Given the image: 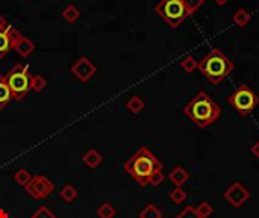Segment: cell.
<instances>
[{
    "instance_id": "13",
    "label": "cell",
    "mask_w": 259,
    "mask_h": 218,
    "mask_svg": "<svg viewBox=\"0 0 259 218\" xmlns=\"http://www.w3.org/2000/svg\"><path fill=\"white\" fill-rule=\"evenodd\" d=\"M82 162H84L88 168L94 170V168H97V167L103 162V156H102L100 152L91 149V150H88L87 153H84V156H82Z\"/></svg>"
},
{
    "instance_id": "27",
    "label": "cell",
    "mask_w": 259,
    "mask_h": 218,
    "mask_svg": "<svg viewBox=\"0 0 259 218\" xmlns=\"http://www.w3.org/2000/svg\"><path fill=\"white\" fill-rule=\"evenodd\" d=\"M32 218H56V215L49 206H40L32 214Z\"/></svg>"
},
{
    "instance_id": "14",
    "label": "cell",
    "mask_w": 259,
    "mask_h": 218,
    "mask_svg": "<svg viewBox=\"0 0 259 218\" xmlns=\"http://www.w3.org/2000/svg\"><path fill=\"white\" fill-rule=\"evenodd\" d=\"M11 100H12V93L6 82V76H0V109L6 108Z\"/></svg>"
},
{
    "instance_id": "8",
    "label": "cell",
    "mask_w": 259,
    "mask_h": 218,
    "mask_svg": "<svg viewBox=\"0 0 259 218\" xmlns=\"http://www.w3.org/2000/svg\"><path fill=\"white\" fill-rule=\"evenodd\" d=\"M96 71H97L96 65L87 56H81L79 59H76L75 64L71 65V75L81 82H88L90 79H93Z\"/></svg>"
},
{
    "instance_id": "16",
    "label": "cell",
    "mask_w": 259,
    "mask_h": 218,
    "mask_svg": "<svg viewBox=\"0 0 259 218\" xmlns=\"http://www.w3.org/2000/svg\"><path fill=\"white\" fill-rule=\"evenodd\" d=\"M79 17H81V11H79V8L78 6H75V5H67L65 8H64V11H62V18L67 21V23H75V21H78L79 20Z\"/></svg>"
},
{
    "instance_id": "20",
    "label": "cell",
    "mask_w": 259,
    "mask_h": 218,
    "mask_svg": "<svg viewBox=\"0 0 259 218\" xmlns=\"http://www.w3.org/2000/svg\"><path fill=\"white\" fill-rule=\"evenodd\" d=\"M59 196H61V199H62L64 202L71 203L73 200H75V199L78 197V191H76V188L73 187L71 184H67V185L61 190Z\"/></svg>"
},
{
    "instance_id": "33",
    "label": "cell",
    "mask_w": 259,
    "mask_h": 218,
    "mask_svg": "<svg viewBox=\"0 0 259 218\" xmlns=\"http://www.w3.org/2000/svg\"><path fill=\"white\" fill-rule=\"evenodd\" d=\"M214 2L217 3V5H220V6H223V5H226L229 0H214Z\"/></svg>"
},
{
    "instance_id": "17",
    "label": "cell",
    "mask_w": 259,
    "mask_h": 218,
    "mask_svg": "<svg viewBox=\"0 0 259 218\" xmlns=\"http://www.w3.org/2000/svg\"><path fill=\"white\" fill-rule=\"evenodd\" d=\"M234 23L238 26V27H244V26H247L249 23H250V20H252V15H250V12L249 11H246L244 8H240L235 14H234Z\"/></svg>"
},
{
    "instance_id": "4",
    "label": "cell",
    "mask_w": 259,
    "mask_h": 218,
    "mask_svg": "<svg viewBox=\"0 0 259 218\" xmlns=\"http://www.w3.org/2000/svg\"><path fill=\"white\" fill-rule=\"evenodd\" d=\"M30 71L27 65L15 64L6 75V82L12 93V99L15 102H21L27 97L30 91Z\"/></svg>"
},
{
    "instance_id": "19",
    "label": "cell",
    "mask_w": 259,
    "mask_h": 218,
    "mask_svg": "<svg viewBox=\"0 0 259 218\" xmlns=\"http://www.w3.org/2000/svg\"><path fill=\"white\" fill-rule=\"evenodd\" d=\"M116 215H117V211L109 202H103L97 209V217L99 218H114Z\"/></svg>"
},
{
    "instance_id": "32",
    "label": "cell",
    "mask_w": 259,
    "mask_h": 218,
    "mask_svg": "<svg viewBox=\"0 0 259 218\" xmlns=\"http://www.w3.org/2000/svg\"><path fill=\"white\" fill-rule=\"evenodd\" d=\"M0 218H9V215L5 209H0Z\"/></svg>"
},
{
    "instance_id": "5",
    "label": "cell",
    "mask_w": 259,
    "mask_h": 218,
    "mask_svg": "<svg viewBox=\"0 0 259 218\" xmlns=\"http://www.w3.org/2000/svg\"><path fill=\"white\" fill-rule=\"evenodd\" d=\"M155 11L171 29L179 27L185 21V18L190 17L183 0H161Z\"/></svg>"
},
{
    "instance_id": "10",
    "label": "cell",
    "mask_w": 259,
    "mask_h": 218,
    "mask_svg": "<svg viewBox=\"0 0 259 218\" xmlns=\"http://www.w3.org/2000/svg\"><path fill=\"white\" fill-rule=\"evenodd\" d=\"M9 35H11V41H12V49L23 58H29L33 52H35V44L26 38V36H23L17 29L11 27L9 30Z\"/></svg>"
},
{
    "instance_id": "29",
    "label": "cell",
    "mask_w": 259,
    "mask_h": 218,
    "mask_svg": "<svg viewBox=\"0 0 259 218\" xmlns=\"http://www.w3.org/2000/svg\"><path fill=\"white\" fill-rule=\"evenodd\" d=\"M164 179H165L164 173H162V171H158L156 174L152 176V179H150V182H149V185H152V187H159V185L162 184V182H164Z\"/></svg>"
},
{
    "instance_id": "6",
    "label": "cell",
    "mask_w": 259,
    "mask_h": 218,
    "mask_svg": "<svg viewBox=\"0 0 259 218\" xmlns=\"http://www.w3.org/2000/svg\"><path fill=\"white\" fill-rule=\"evenodd\" d=\"M228 102L241 117H247L259 105V96L249 85H240L228 97Z\"/></svg>"
},
{
    "instance_id": "15",
    "label": "cell",
    "mask_w": 259,
    "mask_h": 218,
    "mask_svg": "<svg viewBox=\"0 0 259 218\" xmlns=\"http://www.w3.org/2000/svg\"><path fill=\"white\" fill-rule=\"evenodd\" d=\"M145 103L139 96H132L128 102H126V109L130 114H139L144 109Z\"/></svg>"
},
{
    "instance_id": "31",
    "label": "cell",
    "mask_w": 259,
    "mask_h": 218,
    "mask_svg": "<svg viewBox=\"0 0 259 218\" xmlns=\"http://www.w3.org/2000/svg\"><path fill=\"white\" fill-rule=\"evenodd\" d=\"M8 21H6V18L2 15V14H0V30H5V29H8Z\"/></svg>"
},
{
    "instance_id": "28",
    "label": "cell",
    "mask_w": 259,
    "mask_h": 218,
    "mask_svg": "<svg viewBox=\"0 0 259 218\" xmlns=\"http://www.w3.org/2000/svg\"><path fill=\"white\" fill-rule=\"evenodd\" d=\"M176 218H200L196 212V208L194 206H187V208H183Z\"/></svg>"
},
{
    "instance_id": "22",
    "label": "cell",
    "mask_w": 259,
    "mask_h": 218,
    "mask_svg": "<svg viewBox=\"0 0 259 218\" xmlns=\"http://www.w3.org/2000/svg\"><path fill=\"white\" fill-rule=\"evenodd\" d=\"M30 179H32L30 173H29L27 170H24V168L17 170L15 174H14V180L17 182V184H18L20 187H26V185L29 184V182H30Z\"/></svg>"
},
{
    "instance_id": "1",
    "label": "cell",
    "mask_w": 259,
    "mask_h": 218,
    "mask_svg": "<svg viewBox=\"0 0 259 218\" xmlns=\"http://www.w3.org/2000/svg\"><path fill=\"white\" fill-rule=\"evenodd\" d=\"M126 173L138 182L139 187H147L153 174L162 171V162L145 147L138 149L125 164Z\"/></svg>"
},
{
    "instance_id": "3",
    "label": "cell",
    "mask_w": 259,
    "mask_h": 218,
    "mask_svg": "<svg viewBox=\"0 0 259 218\" xmlns=\"http://www.w3.org/2000/svg\"><path fill=\"white\" fill-rule=\"evenodd\" d=\"M197 68L209 82L217 85L220 82H223L232 73L234 62L220 49L214 47L202 58Z\"/></svg>"
},
{
    "instance_id": "26",
    "label": "cell",
    "mask_w": 259,
    "mask_h": 218,
    "mask_svg": "<svg viewBox=\"0 0 259 218\" xmlns=\"http://www.w3.org/2000/svg\"><path fill=\"white\" fill-rule=\"evenodd\" d=\"M183 3H185V8H187L188 15H191L203 6L205 0H183Z\"/></svg>"
},
{
    "instance_id": "2",
    "label": "cell",
    "mask_w": 259,
    "mask_h": 218,
    "mask_svg": "<svg viewBox=\"0 0 259 218\" xmlns=\"http://www.w3.org/2000/svg\"><path fill=\"white\" fill-rule=\"evenodd\" d=\"M183 114L187 115L196 126L205 129L218 120V117L221 114V108L205 91H200L185 105Z\"/></svg>"
},
{
    "instance_id": "23",
    "label": "cell",
    "mask_w": 259,
    "mask_h": 218,
    "mask_svg": "<svg viewBox=\"0 0 259 218\" xmlns=\"http://www.w3.org/2000/svg\"><path fill=\"white\" fill-rule=\"evenodd\" d=\"M179 65L182 67V70H185L187 73H193V71L199 67V62L194 59V56H185V58L179 62Z\"/></svg>"
},
{
    "instance_id": "24",
    "label": "cell",
    "mask_w": 259,
    "mask_h": 218,
    "mask_svg": "<svg viewBox=\"0 0 259 218\" xmlns=\"http://www.w3.org/2000/svg\"><path fill=\"white\" fill-rule=\"evenodd\" d=\"M196 212H197V215H199L200 218H208V217L212 215L214 208H212L211 203H208V202H200V203L196 206Z\"/></svg>"
},
{
    "instance_id": "25",
    "label": "cell",
    "mask_w": 259,
    "mask_h": 218,
    "mask_svg": "<svg viewBox=\"0 0 259 218\" xmlns=\"http://www.w3.org/2000/svg\"><path fill=\"white\" fill-rule=\"evenodd\" d=\"M168 197H170V200H171L173 203L180 205V203L185 202V199H187V193H185V191H183L182 188H179V187H174V190L170 191Z\"/></svg>"
},
{
    "instance_id": "9",
    "label": "cell",
    "mask_w": 259,
    "mask_h": 218,
    "mask_svg": "<svg viewBox=\"0 0 259 218\" xmlns=\"http://www.w3.org/2000/svg\"><path fill=\"white\" fill-rule=\"evenodd\" d=\"M225 199L232 208H241L250 199V191L241 184V182H234V184L225 191Z\"/></svg>"
},
{
    "instance_id": "30",
    "label": "cell",
    "mask_w": 259,
    "mask_h": 218,
    "mask_svg": "<svg viewBox=\"0 0 259 218\" xmlns=\"http://www.w3.org/2000/svg\"><path fill=\"white\" fill-rule=\"evenodd\" d=\"M250 152H252V155H253L255 158H259V141H258V142H255V144L252 145Z\"/></svg>"
},
{
    "instance_id": "7",
    "label": "cell",
    "mask_w": 259,
    "mask_h": 218,
    "mask_svg": "<svg viewBox=\"0 0 259 218\" xmlns=\"http://www.w3.org/2000/svg\"><path fill=\"white\" fill-rule=\"evenodd\" d=\"M24 190H26V193L32 199H35V200H44V199H47L53 193L55 185H53V182L49 177L38 174V176H32L30 182L24 187Z\"/></svg>"
},
{
    "instance_id": "12",
    "label": "cell",
    "mask_w": 259,
    "mask_h": 218,
    "mask_svg": "<svg viewBox=\"0 0 259 218\" xmlns=\"http://www.w3.org/2000/svg\"><path fill=\"white\" fill-rule=\"evenodd\" d=\"M11 24L8 26V29L5 30H0V59H3L8 52L12 49V41H11V35H9V30H11Z\"/></svg>"
},
{
    "instance_id": "11",
    "label": "cell",
    "mask_w": 259,
    "mask_h": 218,
    "mask_svg": "<svg viewBox=\"0 0 259 218\" xmlns=\"http://www.w3.org/2000/svg\"><path fill=\"white\" fill-rule=\"evenodd\" d=\"M168 179H170V182H171V184H173L174 187L182 188V187L190 180V173H188L187 170H185L182 165H176V167L171 170V173L168 174Z\"/></svg>"
},
{
    "instance_id": "18",
    "label": "cell",
    "mask_w": 259,
    "mask_h": 218,
    "mask_svg": "<svg viewBox=\"0 0 259 218\" xmlns=\"http://www.w3.org/2000/svg\"><path fill=\"white\" fill-rule=\"evenodd\" d=\"M138 217L139 218H162V211L158 209L153 203H149L138 214Z\"/></svg>"
},
{
    "instance_id": "21",
    "label": "cell",
    "mask_w": 259,
    "mask_h": 218,
    "mask_svg": "<svg viewBox=\"0 0 259 218\" xmlns=\"http://www.w3.org/2000/svg\"><path fill=\"white\" fill-rule=\"evenodd\" d=\"M47 82L41 75H32L30 78V90H33L35 93H41L46 88Z\"/></svg>"
}]
</instances>
